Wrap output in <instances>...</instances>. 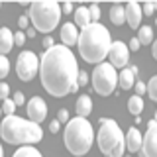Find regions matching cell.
Listing matches in <instances>:
<instances>
[{
  "label": "cell",
  "mask_w": 157,
  "mask_h": 157,
  "mask_svg": "<svg viewBox=\"0 0 157 157\" xmlns=\"http://www.w3.org/2000/svg\"><path fill=\"white\" fill-rule=\"evenodd\" d=\"M78 65L73 51L65 45H53L39 59V78L43 88L55 98L77 92Z\"/></svg>",
  "instance_id": "1"
},
{
  "label": "cell",
  "mask_w": 157,
  "mask_h": 157,
  "mask_svg": "<svg viewBox=\"0 0 157 157\" xmlns=\"http://www.w3.org/2000/svg\"><path fill=\"white\" fill-rule=\"evenodd\" d=\"M78 53L85 59L86 63L98 65V63L104 61V57L110 51L112 39H110V32L102 26V24H90L78 33Z\"/></svg>",
  "instance_id": "2"
},
{
  "label": "cell",
  "mask_w": 157,
  "mask_h": 157,
  "mask_svg": "<svg viewBox=\"0 0 157 157\" xmlns=\"http://www.w3.org/2000/svg\"><path fill=\"white\" fill-rule=\"evenodd\" d=\"M0 136L6 144H22V145H33L41 141L43 130L39 124H33L32 120L20 116H6L0 126Z\"/></svg>",
  "instance_id": "3"
},
{
  "label": "cell",
  "mask_w": 157,
  "mask_h": 157,
  "mask_svg": "<svg viewBox=\"0 0 157 157\" xmlns=\"http://www.w3.org/2000/svg\"><path fill=\"white\" fill-rule=\"evenodd\" d=\"M94 132L86 118H71L65 126V147L73 155H85L92 147Z\"/></svg>",
  "instance_id": "4"
},
{
  "label": "cell",
  "mask_w": 157,
  "mask_h": 157,
  "mask_svg": "<svg viewBox=\"0 0 157 157\" xmlns=\"http://www.w3.org/2000/svg\"><path fill=\"white\" fill-rule=\"evenodd\" d=\"M98 147L106 157H124L126 137L120 126L114 120L100 118V130H98Z\"/></svg>",
  "instance_id": "5"
},
{
  "label": "cell",
  "mask_w": 157,
  "mask_h": 157,
  "mask_svg": "<svg viewBox=\"0 0 157 157\" xmlns=\"http://www.w3.org/2000/svg\"><path fill=\"white\" fill-rule=\"evenodd\" d=\"M28 18L32 20L33 28L37 32H43L49 36V32L57 28L59 20H61V6L55 0H47V2H33L29 4V14Z\"/></svg>",
  "instance_id": "6"
},
{
  "label": "cell",
  "mask_w": 157,
  "mask_h": 157,
  "mask_svg": "<svg viewBox=\"0 0 157 157\" xmlns=\"http://www.w3.org/2000/svg\"><path fill=\"white\" fill-rule=\"evenodd\" d=\"M92 86H94L96 94L100 96H110L118 86V75L116 69L110 63H98L92 73Z\"/></svg>",
  "instance_id": "7"
},
{
  "label": "cell",
  "mask_w": 157,
  "mask_h": 157,
  "mask_svg": "<svg viewBox=\"0 0 157 157\" xmlns=\"http://www.w3.org/2000/svg\"><path fill=\"white\" fill-rule=\"evenodd\" d=\"M39 71V57L33 51H22L16 61V73L24 82L32 81Z\"/></svg>",
  "instance_id": "8"
},
{
  "label": "cell",
  "mask_w": 157,
  "mask_h": 157,
  "mask_svg": "<svg viewBox=\"0 0 157 157\" xmlns=\"http://www.w3.org/2000/svg\"><path fill=\"white\" fill-rule=\"evenodd\" d=\"M108 57H110V65L114 69H126L128 61H130V49L124 41H112Z\"/></svg>",
  "instance_id": "9"
},
{
  "label": "cell",
  "mask_w": 157,
  "mask_h": 157,
  "mask_svg": "<svg viewBox=\"0 0 157 157\" xmlns=\"http://www.w3.org/2000/svg\"><path fill=\"white\" fill-rule=\"evenodd\" d=\"M141 153L144 157H157V124L155 120H149L147 132L141 141Z\"/></svg>",
  "instance_id": "10"
},
{
  "label": "cell",
  "mask_w": 157,
  "mask_h": 157,
  "mask_svg": "<svg viewBox=\"0 0 157 157\" xmlns=\"http://www.w3.org/2000/svg\"><path fill=\"white\" fill-rule=\"evenodd\" d=\"M26 112H28V118L33 122V124L43 122L45 116H47V106H45V102H43V98L33 96L32 100L26 104Z\"/></svg>",
  "instance_id": "11"
},
{
  "label": "cell",
  "mask_w": 157,
  "mask_h": 157,
  "mask_svg": "<svg viewBox=\"0 0 157 157\" xmlns=\"http://www.w3.org/2000/svg\"><path fill=\"white\" fill-rule=\"evenodd\" d=\"M124 10H126V22L130 24V28L137 29L141 24V6L137 2H128Z\"/></svg>",
  "instance_id": "12"
},
{
  "label": "cell",
  "mask_w": 157,
  "mask_h": 157,
  "mask_svg": "<svg viewBox=\"0 0 157 157\" xmlns=\"http://www.w3.org/2000/svg\"><path fill=\"white\" fill-rule=\"evenodd\" d=\"M61 45H65V47H69V45H75V43L78 41V29H77V26L75 24H63V28H61Z\"/></svg>",
  "instance_id": "13"
},
{
  "label": "cell",
  "mask_w": 157,
  "mask_h": 157,
  "mask_svg": "<svg viewBox=\"0 0 157 157\" xmlns=\"http://www.w3.org/2000/svg\"><path fill=\"white\" fill-rule=\"evenodd\" d=\"M141 141H144V137H141L140 130H137V128H130V132H128V136H126V147H128V151H132V153L140 151L141 149Z\"/></svg>",
  "instance_id": "14"
},
{
  "label": "cell",
  "mask_w": 157,
  "mask_h": 157,
  "mask_svg": "<svg viewBox=\"0 0 157 157\" xmlns=\"http://www.w3.org/2000/svg\"><path fill=\"white\" fill-rule=\"evenodd\" d=\"M75 108H77V116L78 118H86L92 112V100H90V96H88V94L78 96L77 102H75Z\"/></svg>",
  "instance_id": "15"
},
{
  "label": "cell",
  "mask_w": 157,
  "mask_h": 157,
  "mask_svg": "<svg viewBox=\"0 0 157 157\" xmlns=\"http://www.w3.org/2000/svg\"><path fill=\"white\" fill-rule=\"evenodd\" d=\"M14 45V33L8 28H0V55H6Z\"/></svg>",
  "instance_id": "16"
},
{
  "label": "cell",
  "mask_w": 157,
  "mask_h": 157,
  "mask_svg": "<svg viewBox=\"0 0 157 157\" xmlns=\"http://www.w3.org/2000/svg\"><path fill=\"white\" fill-rule=\"evenodd\" d=\"M118 85H120V88H124V90H128V88H132L136 85V75L130 67L122 69V73L118 75Z\"/></svg>",
  "instance_id": "17"
},
{
  "label": "cell",
  "mask_w": 157,
  "mask_h": 157,
  "mask_svg": "<svg viewBox=\"0 0 157 157\" xmlns=\"http://www.w3.org/2000/svg\"><path fill=\"white\" fill-rule=\"evenodd\" d=\"M90 24H92V20H90V14H88V8L86 6L77 8V12H75V26L85 29L86 26H90Z\"/></svg>",
  "instance_id": "18"
},
{
  "label": "cell",
  "mask_w": 157,
  "mask_h": 157,
  "mask_svg": "<svg viewBox=\"0 0 157 157\" xmlns=\"http://www.w3.org/2000/svg\"><path fill=\"white\" fill-rule=\"evenodd\" d=\"M110 22L114 24V26H122V24L126 22V10L122 4H114V6L110 8Z\"/></svg>",
  "instance_id": "19"
},
{
  "label": "cell",
  "mask_w": 157,
  "mask_h": 157,
  "mask_svg": "<svg viewBox=\"0 0 157 157\" xmlns=\"http://www.w3.org/2000/svg\"><path fill=\"white\" fill-rule=\"evenodd\" d=\"M137 41H140L141 45L153 43V28L151 26H141L140 29H137Z\"/></svg>",
  "instance_id": "20"
},
{
  "label": "cell",
  "mask_w": 157,
  "mask_h": 157,
  "mask_svg": "<svg viewBox=\"0 0 157 157\" xmlns=\"http://www.w3.org/2000/svg\"><path fill=\"white\" fill-rule=\"evenodd\" d=\"M128 110H130L134 116H140L141 112H144V98L134 94L130 100H128Z\"/></svg>",
  "instance_id": "21"
},
{
  "label": "cell",
  "mask_w": 157,
  "mask_h": 157,
  "mask_svg": "<svg viewBox=\"0 0 157 157\" xmlns=\"http://www.w3.org/2000/svg\"><path fill=\"white\" fill-rule=\"evenodd\" d=\"M12 157H43V155L39 153L33 145H24V147H20Z\"/></svg>",
  "instance_id": "22"
},
{
  "label": "cell",
  "mask_w": 157,
  "mask_h": 157,
  "mask_svg": "<svg viewBox=\"0 0 157 157\" xmlns=\"http://www.w3.org/2000/svg\"><path fill=\"white\" fill-rule=\"evenodd\" d=\"M147 94H149V98L153 102H157V75L149 78V82H147Z\"/></svg>",
  "instance_id": "23"
},
{
  "label": "cell",
  "mask_w": 157,
  "mask_h": 157,
  "mask_svg": "<svg viewBox=\"0 0 157 157\" xmlns=\"http://www.w3.org/2000/svg\"><path fill=\"white\" fill-rule=\"evenodd\" d=\"M10 73V61L6 59V55H0V78H4Z\"/></svg>",
  "instance_id": "24"
},
{
  "label": "cell",
  "mask_w": 157,
  "mask_h": 157,
  "mask_svg": "<svg viewBox=\"0 0 157 157\" xmlns=\"http://www.w3.org/2000/svg\"><path fill=\"white\" fill-rule=\"evenodd\" d=\"M14 110H16L14 100H12V98H6V100H4V104H2V112L6 116H14Z\"/></svg>",
  "instance_id": "25"
},
{
  "label": "cell",
  "mask_w": 157,
  "mask_h": 157,
  "mask_svg": "<svg viewBox=\"0 0 157 157\" xmlns=\"http://www.w3.org/2000/svg\"><path fill=\"white\" fill-rule=\"evenodd\" d=\"M88 14H90L92 24L98 22V18H100V6H98V4H90V6H88Z\"/></svg>",
  "instance_id": "26"
},
{
  "label": "cell",
  "mask_w": 157,
  "mask_h": 157,
  "mask_svg": "<svg viewBox=\"0 0 157 157\" xmlns=\"http://www.w3.org/2000/svg\"><path fill=\"white\" fill-rule=\"evenodd\" d=\"M88 82V73L86 71H78V77H77V86H85Z\"/></svg>",
  "instance_id": "27"
},
{
  "label": "cell",
  "mask_w": 157,
  "mask_h": 157,
  "mask_svg": "<svg viewBox=\"0 0 157 157\" xmlns=\"http://www.w3.org/2000/svg\"><path fill=\"white\" fill-rule=\"evenodd\" d=\"M141 12H144L145 16H153V12H155V2H147V4H144Z\"/></svg>",
  "instance_id": "28"
},
{
  "label": "cell",
  "mask_w": 157,
  "mask_h": 157,
  "mask_svg": "<svg viewBox=\"0 0 157 157\" xmlns=\"http://www.w3.org/2000/svg\"><path fill=\"white\" fill-rule=\"evenodd\" d=\"M14 104L16 106H22V104H26V96H24V92H20V90H16V94H14Z\"/></svg>",
  "instance_id": "29"
},
{
  "label": "cell",
  "mask_w": 157,
  "mask_h": 157,
  "mask_svg": "<svg viewBox=\"0 0 157 157\" xmlns=\"http://www.w3.org/2000/svg\"><path fill=\"white\" fill-rule=\"evenodd\" d=\"M8 94H10V86L6 82H0V100H6Z\"/></svg>",
  "instance_id": "30"
},
{
  "label": "cell",
  "mask_w": 157,
  "mask_h": 157,
  "mask_svg": "<svg viewBox=\"0 0 157 157\" xmlns=\"http://www.w3.org/2000/svg\"><path fill=\"white\" fill-rule=\"evenodd\" d=\"M24 41H26V33H24V32H16V33H14V43H16V45H24Z\"/></svg>",
  "instance_id": "31"
},
{
  "label": "cell",
  "mask_w": 157,
  "mask_h": 157,
  "mask_svg": "<svg viewBox=\"0 0 157 157\" xmlns=\"http://www.w3.org/2000/svg\"><path fill=\"white\" fill-rule=\"evenodd\" d=\"M57 122L61 124V122H69V112L65 110V108H61V110L57 112Z\"/></svg>",
  "instance_id": "32"
},
{
  "label": "cell",
  "mask_w": 157,
  "mask_h": 157,
  "mask_svg": "<svg viewBox=\"0 0 157 157\" xmlns=\"http://www.w3.org/2000/svg\"><path fill=\"white\" fill-rule=\"evenodd\" d=\"M136 96H141V94H144V92L147 90V86L144 85V82H141V81H136Z\"/></svg>",
  "instance_id": "33"
},
{
  "label": "cell",
  "mask_w": 157,
  "mask_h": 157,
  "mask_svg": "<svg viewBox=\"0 0 157 157\" xmlns=\"http://www.w3.org/2000/svg\"><path fill=\"white\" fill-rule=\"evenodd\" d=\"M53 45H55V43H53V37L51 36H45V37H43V47H45V51H47V49H51Z\"/></svg>",
  "instance_id": "34"
},
{
  "label": "cell",
  "mask_w": 157,
  "mask_h": 157,
  "mask_svg": "<svg viewBox=\"0 0 157 157\" xmlns=\"http://www.w3.org/2000/svg\"><path fill=\"white\" fill-rule=\"evenodd\" d=\"M18 24H20V28H22V29H26V28L29 26V18H28V16H20Z\"/></svg>",
  "instance_id": "35"
},
{
  "label": "cell",
  "mask_w": 157,
  "mask_h": 157,
  "mask_svg": "<svg viewBox=\"0 0 157 157\" xmlns=\"http://www.w3.org/2000/svg\"><path fill=\"white\" fill-rule=\"evenodd\" d=\"M140 47H141V43L137 41V37H134V39L130 41V45H128V49H132V51H137Z\"/></svg>",
  "instance_id": "36"
},
{
  "label": "cell",
  "mask_w": 157,
  "mask_h": 157,
  "mask_svg": "<svg viewBox=\"0 0 157 157\" xmlns=\"http://www.w3.org/2000/svg\"><path fill=\"white\" fill-rule=\"evenodd\" d=\"M59 128H61V124H59L57 120H53L51 124H49V132H51V134H57V132H59Z\"/></svg>",
  "instance_id": "37"
},
{
  "label": "cell",
  "mask_w": 157,
  "mask_h": 157,
  "mask_svg": "<svg viewBox=\"0 0 157 157\" xmlns=\"http://www.w3.org/2000/svg\"><path fill=\"white\" fill-rule=\"evenodd\" d=\"M63 12H65V14H71L73 12V4H69V2L63 4Z\"/></svg>",
  "instance_id": "38"
},
{
  "label": "cell",
  "mask_w": 157,
  "mask_h": 157,
  "mask_svg": "<svg viewBox=\"0 0 157 157\" xmlns=\"http://www.w3.org/2000/svg\"><path fill=\"white\" fill-rule=\"evenodd\" d=\"M151 55H153V59H157V41L151 43Z\"/></svg>",
  "instance_id": "39"
},
{
  "label": "cell",
  "mask_w": 157,
  "mask_h": 157,
  "mask_svg": "<svg viewBox=\"0 0 157 157\" xmlns=\"http://www.w3.org/2000/svg\"><path fill=\"white\" fill-rule=\"evenodd\" d=\"M0 157H4V149H2V145H0Z\"/></svg>",
  "instance_id": "40"
},
{
  "label": "cell",
  "mask_w": 157,
  "mask_h": 157,
  "mask_svg": "<svg viewBox=\"0 0 157 157\" xmlns=\"http://www.w3.org/2000/svg\"><path fill=\"white\" fill-rule=\"evenodd\" d=\"M153 120H155V124H157V110H155V118H153Z\"/></svg>",
  "instance_id": "41"
},
{
  "label": "cell",
  "mask_w": 157,
  "mask_h": 157,
  "mask_svg": "<svg viewBox=\"0 0 157 157\" xmlns=\"http://www.w3.org/2000/svg\"><path fill=\"white\" fill-rule=\"evenodd\" d=\"M155 10H157V2H155Z\"/></svg>",
  "instance_id": "42"
},
{
  "label": "cell",
  "mask_w": 157,
  "mask_h": 157,
  "mask_svg": "<svg viewBox=\"0 0 157 157\" xmlns=\"http://www.w3.org/2000/svg\"><path fill=\"white\" fill-rule=\"evenodd\" d=\"M0 114H2V108H0Z\"/></svg>",
  "instance_id": "43"
},
{
  "label": "cell",
  "mask_w": 157,
  "mask_h": 157,
  "mask_svg": "<svg viewBox=\"0 0 157 157\" xmlns=\"http://www.w3.org/2000/svg\"><path fill=\"white\" fill-rule=\"evenodd\" d=\"M0 8H2V4H0Z\"/></svg>",
  "instance_id": "44"
}]
</instances>
